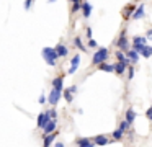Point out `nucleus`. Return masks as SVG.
Masks as SVG:
<instances>
[{
	"instance_id": "f257e3e1",
	"label": "nucleus",
	"mask_w": 152,
	"mask_h": 147,
	"mask_svg": "<svg viewBox=\"0 0 152 147\" xmlns=\"http://www.w3.org/2000/svg\"><path fill=\"white\" fill-rule=\"evenodd\" d=\"M43 57H44V61H46L51 67H54V65H56V61L59 59L54 48H44L43 49Z\"/></svg>"
},
{
	"instance_id": "f03ea898",
	"label": "nucleus",
	"mask_w": 152,
	"mask_h": 147,
	"mask_svg": "<svg viewBox=\"0 0 152 147\" xmlns=\"http://www.w3.org/2000/svg\"><path fill=\"white\" fill-rule=\"evenodd\" d=\"M108 56H110V52H108V49H106V48H100V49H96V52L93 54L92 64H93V65L102 64V62H105L106 59H108Z\"/></svg>"
},
{
	"instance_id": "7ed1b4c3",
	"label": "nucleus",
	"mask_w": 152,
	"mask_h": 147,
	"mask_svg": "<svg viewBox=\"0 0 152 147\" xmlns=\"http://www.w3.org/2000/svg\"><path fill=\"white\" fill-rule=\"evenodd\" d=\"M61 95H62V91L56 90V88H53V90L49 91V97H48V101H49V105H51V106H56V105L59 103Z\"/></svg>"
},
{
	"instance_id": "20e7f679",
	"label": "nucleus",
	"mask_w": 152,
	"mask_h": 147,
	"mask_svg": "<svg viewBox=\"0 0 152 147\" xmlns=\"http://www.w3.org/2000/svg\"><path fill=\"white\" fill-rule=\"evenodd\" d=\"M57 134H59V131H54L51 134H43V147H51V144H54V140H56Z\"/></svg>"
},
{
	"instance_id": "39448f33",
	"label": "nucleus",
	"mask_w": 152,
	"mask_h": 147,
	"mask_svg": "<svg viewBox=\"0 0 152 147\" xmlns=\"http://www.w3.org/2000/svg\"><path fill=\"white\" fill-rule=\"evenodd\" d=\"M79 65H80V54H75L72 57V61H70V67H69V70H67V74L69 75L75 74L77 69H79Z\"/></svg>"
},
{
	"instance_id": "423d86ee",
	"label": "nucleus",
	"mask_w": 152,
	"mask_h": 147,
	"mask_svg": "<svg viewBox=\"0 0 152 147\" xmlns=\"http://www.w3.org/2000/svg\"><path fill=\"white\" fill-rule=\"evenodd\" d=\"M116 46H118L119 49H124V51H128V49H129V41H128V38H126V31H124V29H123L119 39L116 41Z\"/></svg>"
},
{
	"instance_id": "0eeeda50",
	"label": "nucleus",
	"mask_w": 152,
	"mask_h": 147,
	"mask_svg": "<svg viewBox=\"0 0 152 147\" xmlns=\"http://www.w3.org/2000/svg\"><path fill=\"white\" fill-rule=\"evenodd\" d=\"M49 121H51V118H49V113H48V111L38 114V127H39V129H43V126L46 123H49Z\"/></svg>"
},
{
	"instance_id": "6e6552de",
	"label": "nucleus",
	"mask_w": 152,
	"mask_h": 147,
	"mask_svg": "<svg viewBox=\"0 0 152 147\" xmlns=\"http://www.w3.org/2000/svg\"><path fill=\"white\" fill-rule=\"evenodd\" d=\"M54 49H56V52H57V57H67V56H69V49H67V46L62 44V42H59Z\"/></svg>"
},
{
	"instance_id": "1a4fd4ad",
	"label": "nucleus",
	"mask_w": 152,
	"mask_h": 147,
	"mask_svg": "<svg viewBox=\"0 0 152 147\" xmlns=\"http://www.w3.org/2000/svg\"><path fill=\"white\" fill-rule=\"evenodd\" d=\"M53 88H56V90L62 91L64 90V75H57L56 78L53 80Z\"/></svg>"
},
{
	"instance_id": "9d476101",
	"label": "nucleus",
	"mask_w": 152,
	"mask_h": 147,
	"mask_svg": "<svg viewBox=\"0 0 152 147\" xmlns=\"http://www.w3.org/2000/svg\"><path fill=\"white\" fill-rule=\"evenodd\" d=\"M126 57L129 59L131 64H136V62L139 61V52H136L134 49H128V51H126Z\"/></svg>"
},
{
	"instance_id": "9b49d317",
	"label": "nucleus",
	"mask_w": 152,
	"mask_h": 147,
	"mask_svg": "<svg viewBox=\"0 0 152 147\" xmlns=\"http://www.w3.org/2000/svg\"><path fill=\"white\" fill-rule=\"evenodd\" d=\"M56 127H57V121H53V119H51L49 123H46V124L43 126L44 134H51V132H54V131H56Z\"/></svg>"
},
{
	"instance_id": "f8f14e48",
	"label": "nucleus",
	"mask_w": 152,
	"mask_h": 147,
	"mask_svg": "<svg viewBox=\"0 0 152 147\" xmlns=\"http://www.w3.org/2000/svg\"><path fill=\"white\" fill-rule=\"evenodd\" d=\"M80 10H82V13H83V18H88V16L92 15V5H90L88 2H83L82 0V7H80Z\"/></svg>"
},
{
	"instance_id": "ddd939ff",
	"label": "nucleus",
	"mask_w": 152,
	"mask_h": 147,
	"mask_svg": "<svg viewBox=\"0 0 152 147\" xmlns=\"http://www.w3.org/2000/svg\"><path fill=\"white\" fill-rule=\"evenodd\" d=\"M77 147H95V144L88 137H82V139H77Z\"/></svg>"
},
{
	"instance_id": "4468645a",
	"label": "nucleus",
	"mask_w": 152,
	"mask_h": 147,
	"mask_svg": "<svg viewBox=\"0 0 152 147\" xmlns=\"http://www.w3.org/2000/svg\"><path fill=\"white\" fill-rule=\"evenodd\" d=\"M93 144H95V146H106V144H110V140L106 136H102V134H100V136L93 137Z\"/></svg>"
},
{
	"instance_id": "2eb2a0df",
	"label": "nucleus",
	"mask_w": 152,
	"mask_h": 147,
	"mask_svg": "<svg viewBox=\"0 0 152 147\" xmlns=\"http://www.w3.org/2000/svg\"><path fill=\"white\" fill-rule=\"evenodd\" d=\"M113 67H115V72H116L118 75H123V74L126 72V69H128V65H126L124 62H119V61H118L116 64H113Z\"/></svg>"
},
{
	"instance_id": "dca6fc26",
	"label": "nucleus",
	"mask_w": 152,
	"mask_h": 147,
	"mask_svg": "<svg viewBox=\"0 0 152 147\" xmlns=\"http://www.w3.org/2000/svg\"><path fill=\"white\" fill-rule=\"evenodd\" d=\"M144 15H145V13H144V5H139L137 10H134V13H132L131 18H132V20H141Z\"/></svg>"
},
{
	"instance_id": "f3484780",
	"label": "nucleus",
	"mask_w": 152,
	"mask_h": 147,
	"mask_svg": "<svg viewBox=\"0 0 152 147\" xmlns=\"http://www.w3.org/2000/svg\"><path fill=\"white\" fill-rule=\"evenodd\" d=\"M124 118H126V123H129V124H132L134 123V119H136V113H134V110L132 108H129L128 111H126V114H124Z\"/></svg>"
},
{
	"instance_id": "a211bd4d",
	"label": "nucleus",
	"mask_w": 152,
	"mask_h": 147,
	"mask_svg": "<svg viewBox=\"0 0 152 147\" xmlns=\"http://www.w3.org/2000/svg\"><path fill=\"white\" fill-rule=\"evenodd\" d=\"M139 56H142V57H145V59L151 57V56H152V48H151V46H147V44L142 46V49L139 51Z\"/></svg>"
},
{
	"instance_id": "6ab92c4d",
	"label": "nucleus",
	"mask_w": 152,
	"mask_h": 147,
	"mask_svg": "<svg viewBox=\"0 0 152 147\" xmlns=\"http://www.w3.org/2000/svg\"><path fill=\"white\" fill-rule=\"evenodd\" d=\"M98 69L103 72H115V67H113V64H108V62H102V64H98Z\"/></svg>"
},
{
	"instance_id": "aec40b11",
	"label": "nucleus",
	"mask_w": 152,
	"mask_h": 147,
	"mask_svg": "<svg viewBox=\"0 0 152 147\" xmlns=\"http://www.w3.org/2000/svg\"><path fill=\"white\" fill-rule=\"evenodd\" d=\"M132 44H136V46H145V44H147V38H144V36H136V38L132 39Z\"/></svg>"
},
{
	"instance_id": "412c9836",
	"label": "nucleus",
	"mask_w": 152,
	"mask_h": 147,
	"mask_svg": "<svg viewBox=\"0 0 152 147\" xmlns=\"http://www.w3.org/2000/svg\"><path fill=\"white\" fill-rule=\"evenodd\" d=\"M132 13H134V7H132V5H128V7L124 8V12H123V16L128 20L129 16H132Z\"/></svg>"
},
{
	"instance_id": "4be33fe9",
	"label": "nucleus",
	"mask_w": 152,
	"mask_h": 147,
	"mask_svg": "<svg viewBox=\"0 0 152 147\" xmlns=\"http://www.w3.org/2000/svg\"><path fill=\"white\" fill-rule=\"evenodd\" d=\"M74 44H75V48L79 49V51H83V52L87 51V48L83 46V42H82V39H80V38H75V39H74Z\"/></svg>"
},
{
	"instance_id": "5701e85b",
	"label": "nucleus",
	"mask_w": 152,
	"mask_h": 147,
	"mask_svg": "<svg viewBox=\"0 0 152 147\" xmlns=\"http://www.w3.org/2000/svg\"><path fill=\"white\" fill-rule=\"evenodd\" d=\"M62 95H64V100H66L67 103H72V100H74V95L70 93L69 90H62Z\"/></svg>"
},
{
	"instance_id": "b1692460",
	"label": "nucleus",
	"mask_w": 152,
	"mask_h": 147,
	"mask_svg": "<svg viewBox=\"0 0 152 147\" xmlns=\"http://www.w3.org/2000/svg\"><path fill=\"white\" fill-rule=\"evenodd\" d=\"M123 134H124V132H123L121 129L113 131V139H115V140H121V139H123Z\"/></svg>"
},
{
	"instance_id": "393cba45",
	"label": "nucleus",
	"mask_w": 152,
	"mask_h": 147,
	"mask_svg": "<svg viewBox=\"0 0 152 147\" xmlns=\"http://www.w3.org/2000/svg\"><path fill=\"white\" fill-rule=\"evenodd\" d=\"M80 7H82V2H77V3H72V10H70V13H77L80 10Z\"/></svg>"
},
{
	"instance_id": "a878e982",
	"label": "nucleus",
	"mask_w": 152,
	"mask_h": 147,
	"mask_svg": "<svg viewBox=\"0 0 152 147\" xmlns=\"http://www.w3.org/2000/svg\"><path fill=\"white\" fill-rule=\"evenodd\" d=\"M48 113H49V118L53 121H57V111L54 110V108H53V110H48Z\"/></svg>"
},
{
	"instance_id": "bb28decb",
	"label": "nucleus",
	"mask_w": 152,
	"mask_h": 147,
	"mask_svg": "<svg viewBox=\"0 0 152 147\" xmlns=\"http://www.w3.org/2000/svg\"><path fill=\"white\" fill-rule=\"evenodd\" d=\"M129 126H131L129 123H126V121H121V124H119V129H121L123 132H126V131L129 129Z\"/></svg>"
},
{
	"instance_id": "cd10ccee",
	"label": "nucleus",
	"mask_w": 152,
	"mask_h": 147,
	"mask_svg": "<svg viewBox=\"0 0 152 147\" xmlns=\"http://www.w3.org/2000/svg\"><path fill=\"white\" fill-rule=\"evenodd\" d=\"M132 77H134V67H132V65H128V78L131 80Z\"/></svg>"
},
{
	"instance_id": "c85d7f7f",
	"label": "nucleus",
	"mask_w": 152,
	"mask_h": 147,
	"mask_svg": "<svg viewBox=\"0 0 152 147\" xmlns=\"http://www.w3.org/2000/svg\"><path fill=\"white\" fill-rule=\"evenodd\" d=\"M46 101H48V97H46L44 93H41V95H39V98H38V103H39V105H44Z\"/></svg>"
},
{
	"instance_id": "c756f323",
	"label": "nucleus",
	"mask_w": 152,
	"mask_h": 147,
	"mask_svg": "<svg viewBox=\"0 0 152 147\" xmlns=\"http://www.w3.org/2000/svg\"><path fill=\"white\" fill-rule=\"evenodd\" d=\"M88 48H92V49H96V48H98V44H96L95 39H88Z\"/></svg>"
},
{
	"instance_id": "7c9ffc66",
	"label": "nucleus",
	"mask_w": 152,
	"mask_h": 147,
	"mask_svg": "<svg viewBox=\"0 0 152 147\" xmlns=\"http://www.w3.org/2000/svg\"><path fill=\"white\" fill-rule=\"evenodd\" d=\"M25 10H30L31 7H33V0H25Z\"/></svg>"
},
{
	"instance_id": "2f4dec72",
	"label": "nucleus",
	"mask_w": 152,
	"mask_h": 147,
	"mask_svg": "<svg viewBox=\"0 0 152 147\" xmlns=\"http://www.w3.org/2000/svg\"><path fill=\"white\" fill-rule=\"evenodd\" d=\"M145 116H147V119H149V121H152V106H151V108H147V111H145Z\"/></svg>"
},
{
	"instance_id": "473e14b6",
	"label": "nucleus",
	"mask_w": 152,
	"mask_h": 147,
	"mask_svg": "<svg viewBox=\"0 0 152 147\" xmlns=\"http://www.w3.org/2000/svg\"><path fill=\"white\" fill-rule=\"evenodd\" d=\"M67 90H69L70 93L74 95V93H75V91H77V85H72V87H69V88H67Z\"/></svg>"
},
{
	"instance_id": "72a5a7b5",
	"label": "nucleus",
	"mask_w": 152,
	"mask_h": 147,
	"mask_svg": "<svg viewBox=\"0 0 152 147\" xmlns=\"http://www.w3.org/2000/svg\"><path fill=\"white\" fill-rule=\"evenodd\" d=\"M87 38H88V39H92V28H87Z\"/></svg>"
},
{
	"instance_id": "f704fd0d",
	"label": "nucleus",
	"mask_w": 152,
	"mask_h": 147,
	"mask_svg": "<svg viewBox=\"0 0 152 147\" xmlns=\"http://www.w3.org/2000/svg\"><path fill=\"white\" fill-rule=\"evenodd\" d=\"M54 147H66V146H64L62 142H56V144H54Z\"/></svg>"
},
{
	"instance_id": "c9c22d12",
	"label": "nucleus",
	"mask_w": 152,
	"mask_h": 147,
	"mask_svg": "<svg viewBox=\"0 0 152 147\" xmlns=\"http://www.w3.org/2000/svg\"><path fill=\"white\" fill-rule=\"evenodd\" d=\"M147 38H152V29H149V31H147Z\"/></svg>"
},
{
	"instance_id": "e433bc0d",
	"label": "nucleus",
	"mask_w": 152,
	"mask_h": 147,
	"mask_svg": "<svg viewBox=\"0 0 152 147\" xmlns=\"http://www.w3.org/2000/svg\"><path fill=\"white\" fill-rule=\"evenodd\" d=\"M70 3H77V2H82V0H69Z\"/></svg>"
},
{
	"instance_id": "4c0bfd02",
	"label": "nucleus",
	"mask_w": 152,
	"mask_h": 147,
	"mask_svg": "<svg viewBox=\"0 0 152 147\" xmlns=\"http://www.w3.org/2000/svg\"><path fill=\"white\" fill-rule=\"evenodd\" d=\"M54 2H56V0H49V3H54Z\"/></svg>"
}]
</instances>
